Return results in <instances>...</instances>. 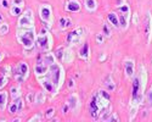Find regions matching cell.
Wrapping results in <instances>:
<instances>
[{"mask_svg": "<svg viewBox=\"0 0 152 122\" xmlns=\"http://www.w3.org/2000/svg\"><path fill=\"white\" fill-rule=\"evenodd\" d=\"M17 39L26 49L33 48V45H34V43L37 40V34H35L34 27H28V28H21V27H18Z\"/></svg>", "mask_w": 152, "mask_h": 122, "instance_id": "1", "label": "cell"}, {"mask_svg": "<svg viewBox=\"0 0 152 122\" xmlns=\"http://www.w3.org/2000/svg\"><path fill=\"white\" fill-rule=\"evenodd\" d=\"M45 77H48L50 81H51L56 87L57 89L61 87V84L63 82V79H65V73H63V68L62 66H60L58 64H53V65H50L49 67V71L48 73L45 75Z\"/></svg>", "mask_w": 152, "mask_h": 122, "instance_id": "2", "label": "cell"}, {"mask_svg": "<svg viewBox=\"0 0 152 122\" xmlns=\"http://www.w3.org/2000/svg\"><path fill=\"white\" fill-rule=\"evenodd\" d=\"M37 45L39 46V49H42V50H44V51H48V50L51 49L53 38H51V35L48 33V31L43 29V32L40 34L37 35Z\"/></svg>", "mask_w": 152, "mask_h": 122, "instance_id": "3", "label": "cell"}, {"mask_svg": "<svg viewBox=\"0 0 152 122\" xmlns=\"http://www.w3.org/2000/svg\"><path fill=\"white\" fill-rule=\"evenodd\" d=\"M118 10L121 11V15H118L119 27L123 28V29H126V28H128L129 21H130V7L124 3L123 5L118 6Z\"/></svg>", "mask_w": 152, "mask_h": 122, "instance_id": "4", "label": "cell"}, {"mask_svg": "<svg viewBox=\"0 0 152 122\" xmlns=\"http://www.w3.org/2000/svg\"><path fill=\"white\" fill-rule=\"evenodd\" d=\"M29 73V67L26 62H20L15 68H14V75H15V79L17 82H22L28 77Z\"/></svg>", "mask_w": 152, "mask_h": 122, "instance_id": "5", "label": "cell"}, {"mask_svg": "<svg viewBox=\"0 0 152 122\" xmlns=\"http://www.w3.org/2000/svg\"><path fill=\"white\" fill-rule=\"evenodd\" d=\"M34 16H33V11L31 9H27L26 12L20 17L18 20V27L21 28H28V27H34Z\"/></svg>", "mask_w": 152, "mask_h": 122, "instance_id": "6", "label": "cell"}, {"mask_svg": "<svg viewBox=\"0 0 152 122\" xmlns=\"http://www.w3.org/2000/svg\"><path fill=\"white\" fill-rule=\"evenodd\" d=\"M83 33H84L83 28H77V29L72 31L67 35V43L68 44H78L83 38Z\"/></svg>", "mask_w": 152, "mask_h": 122, "instance_id": "7", "label": "cell"}, {"mask_svg": "<svg viewBox=\"0 0 152 122\" xmlns=\"http://www.w3.org/2000/svg\"><path fill=\"white\" fill-rule=\"evenodd\" d=\"M49 65H46L45 62H43L42 60H39L38 62L35 64V67H34V73H35V76L39 78V77H42V76H45L46 73H48V71H49Z\"/></svg>", "mask_w": 152, "mask_h": 122, "instance_id": "8", "label": "cell"}, {"mask_svg": "<svg viewBox=\"0 0 152 122\" xmlns=\"http://www.w3.org/2000/svg\"><path fill=\"white\" fill-rule=\"evenodd\" d=\"M39 15H40V18L46 22V23H50L51 22V7L49 5H42L40 9H39Z\"/></svg>", "mask_w": 152, "mask_h": 122, "instance_id": "9", "label": "cell"}, {"mask_svg": "<svg viewBox=\"0 0 152 122\" xmlns=\"http://www.w3.org/2000/svg\"><path fill=\"white\" fill-rule=\"evenodd\" d=\"M124 71L125 76L128 78H133L135 75V64L134 60H125L124 61Z\"/></svg>", "mask_w": 152, "mask_h": 122, "instance_id": "10", "label": "cell"}, {"mask_svg": "<svg viewBox=\"0 0 152 122\" xmlns=\"http://www.w3.org/2000/svg\"><path fill=\"white\" fill-rule=\"evenodd\" d=\"M40 81V83H42V85L45 88V90L46 92H49V93H51V94H56V92H57V87L56 85L50 81L48 77H45V79H42V78H38Z\"/></svg>", "mask_w": 152, "mask_h": 122, "instance_id": "11", "label": "cell"}, {"mask_svg": "<svg viewBox=\"0 0 152 122\" xmlns=\"http://www.w3.org/2000/svg\"><path fill=\"white\" fill-rule=\"evenodd\" d=\"M22 109H23V100L20 99V98H17V99H14V103H12L10 105V107H9L11 115H15V114L22 111Z\"/></svg>", "mask_w": 152, "mask_h": 122, "instance_id": "12", "label": "cell"}, {"mask_svg": "<svg viewBox=\"0 0 152 122\" xmlns=\"http://www.w3.org/2000/svg\"><path fill=\"white\" fill-rule=\"evenodd\" d=\"M146 37H147V42H151V37H152V17L150 15V12H147L146 16Z\"/></svg>", "mask_w": 152, "mask_h": 122, "instance_id": "13", "label": "cell"}, {"mask_svg": "<svg viewBox=\"0 0 152 122\" xmlns=\"http://www.w3.org/2000/svg\"><path fill=\"white\" fill-rule=\"evenodd\" d=\"M67 104L69 106L71 110H75L79 105V100H78V95L77 94H71V96L68 98Z\"/></svg>", "mask_w": 152, "mask_h": 122, "instance_id": "14", "label": "cell"}, {"mask_svg": "<svg viewBox=\"0 0 152 122\" xmlns=\"http://www.w3.org/2000/svg\"><path fill=\"white\" fill-rule=\"evenodd\" d=\"M55 59H56V56L54 55V54H45V55H43L39 60H42L43 62H45L46 65H53V64H55L56 61H55Z\"/></svg>", "mask_w": 152, "mask_h": 122, "instance_id": "15", "label": "cell"}, {"mask_svg": "<svg viewBox=\"0 0 152 122\" xmlns=\"http://www.w3.org/2000/svg\"><path fill=\"white\" fill-rule=\"evenodd\" d=\"M67 10L71 12H78L80 10V4L77 1V0H71V1L67 4Z\"/></svg>", "mask_w": 152, "mask_h": 122, "instance_id": "16", "label": "cell"}, {"mask_svg": "<svg viewBox=\"0 0 152 122\" xmlns=\"http://www.w3.org/2000/svg\"><path fill=\"white\" fill-rule=\"evenodd\" d=\"M7 105V93L0 92V111H4Z\"/></svg>", "mask_w": 152, "mask_h": 122, "instance_id": "17", "label": "cell"}, {"mask_svg": "<svg viewBox=\"0 0 152 122\" xmlns=\"http://www.w3.org/2000/svg\"><path fill=\"white\" fill-rule=\"evenodd\" d=\"M63 62H66V64H69L72 62V60H73V54L72 51L69 50V49H65V51H63V55H62V59H61Z\"/></svg>", "mask_w": 152, "mask_h": 122, "instance_id": "18", "label": "cell"}, {"mask_svg": "<svg viewBox=\"0 0 152 122\" xmlns=\"http://www.w3.org/2000/svg\"><path fill=\"white\" fill-rule=\"evenodd\" d=\"M58 24H60V28L61 29H66V28H68V27L72 26V21L68 17H61Z\"/></svg>", "mask_w": 152, "mask_h": 122, "instance_id": "19", "label": "cell"}, {"mask_svg": "<svg viewBox=\"0 0 152 122\" xmlns=\"http://www.w3.org/2000/svg\"><path fill=\"white\" fill-rule=\"evenodd\" d=\"M108 21L111 22V24H112L113 27H116V28L119 27V18H118V15L111 12V14H108Z\"/></svg>", "mask_w": 152, "mask_h": 122, "instance_id": "20", "label": "cell"}, {"mask_svg": "<svg viewBox=\"0 0 152 122\" xmlns=\"http://www.w3.org/2000/svg\"><path fill=\"white\" fill-rule=\"evenodd\" d=\"M97 6L96 0H85V7L89 11H95Z\"/></svg>", "mask_w": 152, "mask_h": 122, "instance_id": "21", "label": "cell"}, {"mask_svg": "<svg viewBox=\"0 0 152 122\" xmlns=\"http://www.w3.org/2000/svg\"><path fill=\"white\" fill-rule=\"evenodd\" d=\"M79 56L82 59H88V56H89V45L88 44L83 45V48L80 49V51H79Z\"/></svg>", "mask_w": 152, "mask_h": 122, "instance_id": "22", "label": "cell"}, {"mask_svg": "<svg viewBox=\"0 0 152 122\" xmlns=\"http://www.w3.org/2000/svg\"><path fill=\"white\" fill-rule=\"evenodd\" d=\"M21 12H22V6H17V5H12L10 7V14L12 16H18L21 15Z\"/></svg>", "mask_w": 152, "mask_h": 122, "instance_id": "23", "label": "cell"}, {"mask_svg": "<svg viewBox=\"0 0 152 122\" xmlns=\"http://www.w3.org/2000/svg\"><path fill=\"white\" fill-rule=\"evenodd\" d=\"M105 87H106V89L107 90H115V88H116V85H115V82L112 81V78L111 77H107V79H106V83H105Z\"/></svg>", "mask_w": 152, "mask_h": 122, "instance_id": "24", "label": "cell"}, {"mask_svg": "<svg viewBox=\"0 0 152 122\" xmlns=\"http://www.w3.org/2000/svg\"><path fill=\"white\" fill-rule=\"evenodd\" d=\"M9 32V24L6 22H3V23H0V34L4 35Z\"/></svg>", "mask_w": 152, "mask_h": 122, "instance_id": "25", "label": "cell"}, {"mask_svg": "<svg viewBox=\"0 0 152 122\" xmlns=\"http://www.w3.org/2000/svg\"><path fill=\"white\" fill-rule=\"evenodd\" d=\"M11 95H12V99L20 98V87H12L11 88Z\"/></svg>", "mask_w": 152, "mask_h": 122, "instance_id": "26", "label": "cell"}, {"mask_svg": "<svg viewBox=\"0 0 152 122\" xmlns=\"http://www.w3.org/2000/svg\"><path fill=\"white\" fill-rule=\"evenodd\" d=\"M45 101V95L43 93H38L35 94V103L37 104H43Z\"/></svg>", "mask_w": 152, "mask_h": 122, "instance_id": "27", "label": "cell"}, {"mask_svg": "<svg viewBox=\"0 0 152 122\" xmlns=\"http://www.w3.org/2000/svg\"><path fill=\"white\" fill-rule=\"evenodd\" d=\"M6 83H7V76H5V73H1V75H0V89H1Z\"/></svg>", "mask_w": 152, "mask_h": 122, "instance_id": "28", "label": "cell"}, {"mask_svg": "<svg viewBox=\"0 0 152 122\" xmlns=\"http://www.w3.org/2000/svg\"><path fill=\"white\" fill-rule=\"evenodd\" d=\"M55 115V109L54 107H50V109H48L46 110V112H45V118H51L53 116Z\"/></svg>", "mask_w": 152, "mask_h": 122, "instance_id": "29", "label": "cell"}, {"mask_svg": "<svg viewBox=\"0 0 152 122\" xmlns=\"http://www.w3.org/2000/svg\"><path fill=\"white\" fill-rule=\"evenodd\" d=\"M104 34L106 37H110L111 35V29H110V27L107 26V24H105V23H104Z\"/></svg>", "mask_w": 152, "mask_h": 122, "instance_id": "30", "label": "cell"}, {"mask_svg": "<svg viewBox=\"0 0 152 122\" xmlns=\"http://www.w3.org/2000/svg\"><path fill=\"white\" fill-rule=\"evenodd\" d=\"M12 5H17V6H22L24 5V0H14L12 1Z\"/></svg>", "mask_w": 152, "mask_h": 122, "instance_id": "31", "label": "cell"}, {"mask_svg": "<svg viewBox=\"0 0 152 122\" xmlns=\"http://www.w3.org/2000/svg\"><path fill=\"white\" fill-rule=\"evenodd\" d=\"M108 121H116V122H118V121H119V117L117 116L116 112H113V115H111V116L108 117Z\"/></svg>", "mask_w": 152, "mask_h": 122, "instance_id": "32", "label": "cell"}, {"mask_svg": "<svg viewBox=\"0 0 152 122\" xmlns=\"http://www.w3.org/2000/svg\"><path fill=\"white\" fill-rule=\"evenodd\" d=\"M1 5L4 9H10V3H9V0H1Z\"/></svg>", "mask_w": 152, "mask_h": 122, "instance_id": "33", "label": "cell"}, {"mask_svg": "<svg viewBox=\"0 0 152 122\" xmlns=\"http://www.w3.org/2000/svg\"><path fill=\"white\" fill-rule=\"evenodd\" d=\"M40 118H42V117H40L39 115H37V116H33V117H32V118H31L29 121H39Z\"/></svg>", "mask_w": 152, "mask_h": 122, "instance_id": "34", "label": "cell"}, {"mask_svg": "<svg viewBox=\"0 0 152 122\" xmlns=\"http://www.w3.org/2000/svg\"><path fill=\"white\" fill-rule=\"evenodd\" d=\"M102 40H104V34H99V35H97V42L101 43Z\"/></svg>", "mask_w": 152, "mask_h": 122, "instance_id": "35", "label": "cell"}, {"mask_svg": "<svg viewBox=\"0 0 152 122\" xmlns=\"http://www.w3.org/2000/svg\"><path fill=\"white\" fill-rule=\"evenodd\" d=\"M148 103L152 104V88H151V90H150V93H148Z\"/></svg>", "mask_w": 152, "mask_h": 122, "instance_id": "36", "label": "cell"}, {"mask_svg": "<svg viewBox=\"0 0 152 122\" xmlns=\"http://www.w3.org/2000/svg\"><path fill=\"white\" fill-rule=\"evenodd\" d=\"M72 87H73V81L71 79V81H69V88H72Z\"/></svg>", "mask_w": 152, "mask_h": 122, "instance_id": "37", "label": "cell"}, {"mask_svg": "<svg viewBox=\"0 0 152 122\" xmlns=\"http://www.w3.org/2000/svg\"><path fill=\"white\" fill-rule=\"evenodd\" d=\"M0 21H3V16L1 15H0Z\"/></svg>", "mask_w": 152, "mask_h": 122, "instance_id": "38", "label": "cell"}, {"mask_svg": "<svg viewBox=\"0 0 152 122\" xmlns=\"http://www.w3.org/2000/svg\"><path fill=\"white\" fill-rule=\"evenodd\" d=\"M1 57H3V55H1V54H0V60H1Z\"/></svg>", "mask_w": 152, "mask_h": 122, "instance_id": "39", "label": "cell"}]
</instances>
